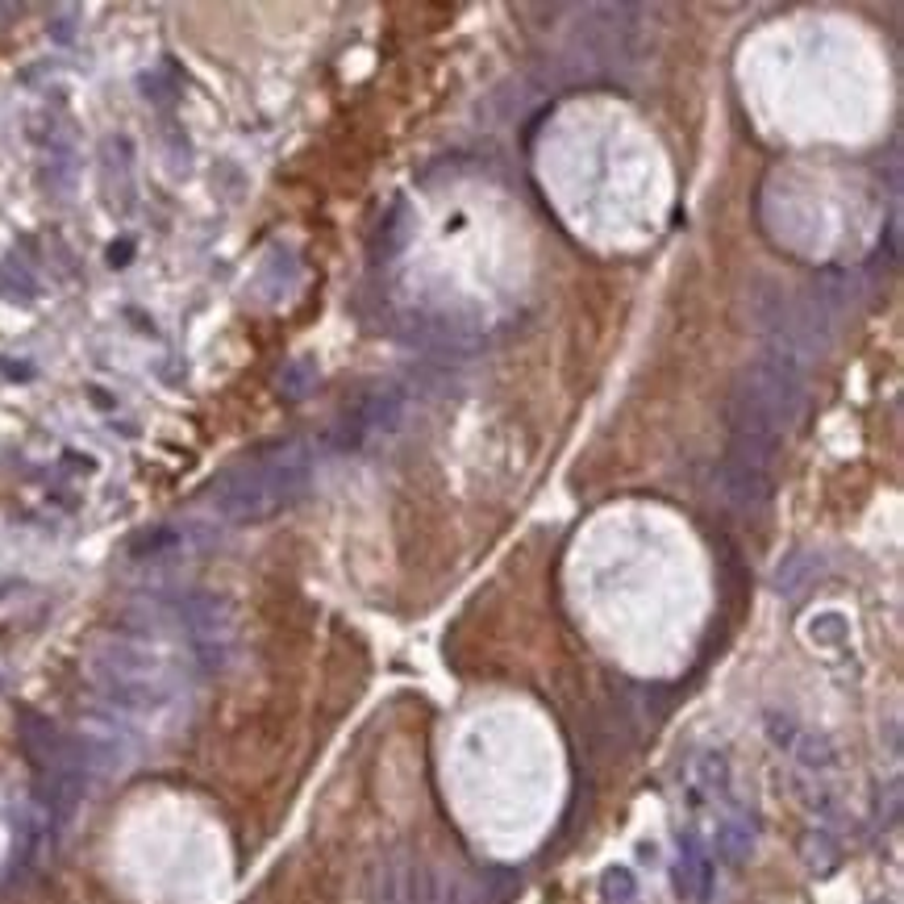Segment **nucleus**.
Returning a JSON list of instances; mask_svg holds the SVG:
<instances>
[{
    "instance_id": "nucleus-1",
    "label": "nucleus",
    "mask_w": 904,
    "mask_h": 904,
    "mask_svg": "<svg viewBox=\"0 0 904 904\" xmlns=\"http://www.w3.org/2000/svg\"><path fill=\"white\" fill-rule=\"evenodd\" d=\"M800 409H805V367L800 363L771 354V350L763 359L746 363L730 388V405H725V418H730V455L725 459L771 471Z\"/></svg>"
},
{
    "instance_id": "nucleus-2",
    "label": "nucleus",
    "mask_w": 904,
    "mask_h": 904,
    "mask_svg": "<svg viewBox=\"0 0 904 904\" xmlns=\"http://www.w3.org/2000/svg\"><path fill=\"white\" fill-rule=\"evenodd\" d=\"M88 679L121 721H167L188 696L184 663L142 634H109L88 654Z\"/></svg>"
},
{
    "instance_id": "nucleus-3",
    "label": "nucleus",
    "mask_w": 904,
    "mask_h": 904,
    "mask_svg": "<svg viewBox=\"0 0 904 904\" xmlns=\"http://www.w3.org/2000/svg\"><path fill=\"white\" fill-rule=\"evenodd\" d=\"M313 484V450L309 442H276L255 459L230 467L213 484V509L233 526H255L276 513L292 509Z\"/></svg>"
},
{
    "instance_id": "nucleus-4",
    "label": "nucleus",
    "mask_w": 904,
    "mask_h": 904,
    "mask_svg": "<svg viewBox=\"0 0 904 904\" xmlns=\"http://www.w3.org/2000/svg\"><path fill=\"white\" fill-rule=\"evenodd\" d=\"M167 613L184 634L196 667H205V672H226L230 667L233 650H238V622H233V608L226 596L188 592V596H176Z\"/></svg>"
},
{
    "instance_id": "nucleus-5",
    "label": "nucleus",
    "mask_w": 904,
    "mask_h": 904,
    "mask_svg": "<svg viewBox=\"0 0 904 904\" xmlns=\"http://www.w3.org/2000/svg\"><path fill=\"white\" fill-rule=\"evenodd\" d=\"M400 418H405V396L396 393V388H375V393L359 396L347 413L334 421L329 446L342 450V455L347 450H359L375 434H393L396 425H400Z\"/></svg>"
},
{
    "instance_id": "nucleus-6",
    "label": "nucleus",
    "mask_w": 904,
    "mask_h": 904,
    "mask_svg": "<svg viewBox=\"0 0 904 904\" xmlns=\"http://www.w3.org/2000/svg\"><path fill=\"white\" fill-rule=\"evenodd\" d=\"M721 496L730 501V509L738 513H763L767 501H771V471H759V467H746L725 459L721 463Z\"/></svg>"
},
{
    "instance_id": "nucleus-7",
    "label": "nucleus",
    "mask_w": 904,
    "mask_h": 904,
    "mask_svg": "<svg viewBox=\"0 0 904 904\" xmlns=\"http://www.w3.org/2000/svg\"><path fill=\"white\" fill-rule=\"evenodd\" d=\"M675 883H679V892L684 896H692V901L709 904V896H713V855L704 851V842L688 830V834H679V867H675Z\"/></svg>"
},
{
    "instance_id": "nucleus-8",
    "label": "nucleus",
    "mask_w": 904,
    "mask_h": 904,
    "mask_svg": "<svg viewBox=\"0 0 904 904\" xmlns=\"http://www.w3.org/2000/svg\"><path fill=\"white\" fill-rule=\"evenodd\" d=\"M713 851H718L721 863L743 867L746 858H750V851H755V830H750V821H743V817L721 821L718 837H713Z\"/></svg>"
},
{
    "instance_id": "nucleus-9",
    "label": "nucleus",
    "mask_w": 904,
    "mask_h": 904,
    "mask_svg": "<svg viewBox=\"0 0 904 904\" xmlns=\"http://www.w3.org/2000/svg\"><path fill=\"white\" fill-rule=\"evenodd\" d=\"M696 780H700V788L704 792L721 796V792L730 788V763H725V755H700V763H696Z\"/></svg>"
},
{
    "instance_id": "nucleus-10",
    "label": "nucleus",
    "mask_w": 904,
    "mask_h": 904,
    "mask_svg": "<svg viewBox=\"0 0 904 904\" xmlns=\"http://www.w3.org/2000/svg\"><path fill=\"white\" fill-rule=\"evenodd\" d=\"M601 888H604V901L608 904H629L634 901V892H638V883H634V871H629V867H608Z\"/></svg>"
},
{
    "instance_id": "nucleus-11",
    "label": "nucleus",
    "mask_w": 904,
    "mask_h": 904,
    "mask_svg": "<svg viewBox=\"0 0 904 904\" xmlns=\"http://www.w3.org/2000/svg\"><path fill=\"white\" fill-rule=\"evenodd\" d=\"M830 759H834V750H830V743L825 738H805L800 743V763L805 767H830Z\"/></svg>"
}]
</instances>
